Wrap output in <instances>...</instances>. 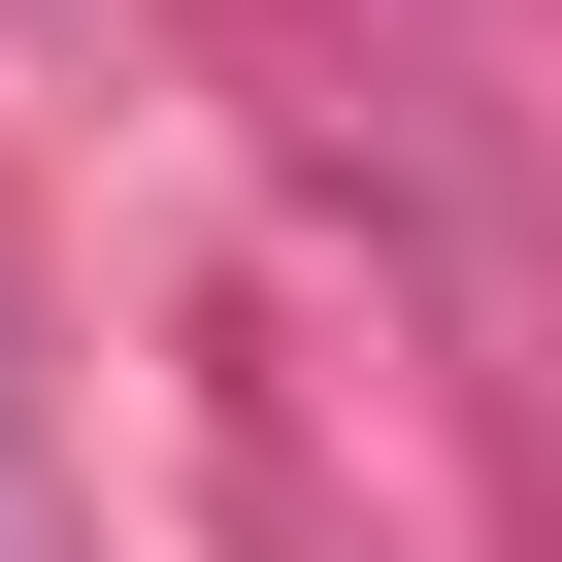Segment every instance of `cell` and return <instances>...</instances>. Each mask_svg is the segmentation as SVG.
Returning <instances> with one entry per match:
<instances>
[]
</instances>
